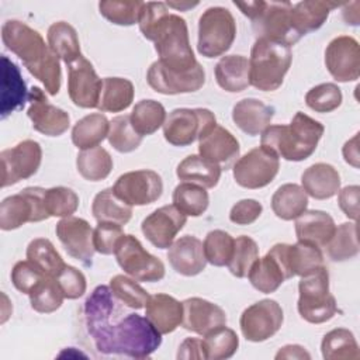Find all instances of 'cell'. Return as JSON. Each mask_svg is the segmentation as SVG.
I'll return each mask as SVG.
<instances>
[{
  "label": "cell",
  "mask_w": 360,
  "mask_h": 360,
  "mask_svg": "<svg viewBox=\"0 0 360 360\" xmlns=\"http://www.w3.org/2000/svg\"><path fill=\"white\" fill-rule=\"evenodd\" d=\"M48 45L66 65L82 58L80 42L76 30L66 21H56L48 28Z\"/></svg>",
  "instance_id": "cell-35"
},
{
  "label": "cell",
  "mask_w": 360,
  "mask_h": 360,
  "mask_svg": "<svg viewBox=\"0 0 360 360\" xmlns=\"http://www.w3.org/2000/svg\"><path fill=\"white\" fill-rule=\"evenodd\" d=\"M166 117L165 107L159 101L150 98L138 101L129 114L131 124L141 136L155 134L163 127Z\"/></svg>",
  "instance_id": "cell-44"
},
{
  "label": "cell",
  "mask_w": 360,
  "mask_h": 360,
  "mask_svg": "<svg viewBox=\"0 0 360 360\" xmlns=\"http://www.w3.org/2000/svg\"><path fill=\"white\" fill-rule=\"evenodd\" d=\"M263 205L253 198H245L238 201L229 211L231 222L236 225L253 224L262 214Z\"/></svg>",
  "instance_id": "cell-58"
},
{
  "label": "cell",
  "mask_w": 360,
  "mask_h": 360,
  "mask_svg": "<svg viewBox=\"0 0 360 360\" xmlns=\"http://www.w3.org/2000/svg\"><path fill=\"white\" fill-rule=\"evenodd\" d=\"M198 153L200 156L217 163L222 170H228L236 163L240 146L231 131L217 124L200 139Z\"/></svg>",
  "instance_id": "cell-24"
},
{
  "label": "cell",
  "mask_w": 360,
  "mask_h": 360,
  "mask_svg": "<svg viewBox=\"0 0 360 360\" xmlns=\"http://www.w3.org/2000/svg\"><path fill=\"white\" fill-rule=\"evenodd\" d=\"M145 315L162 335H167L181 325L183 302L169 294L158 292L149 295L145 304Z\"/></svg>",
  "instance_id": "cell-27"
},
{
  "label": "cell",
  "mask_w": 360,
  "mask_h": 360,
  "mask_svg": "<svg viewBox=\"0 0 360 360\" xmlns=\"http://www.w3.org/2000/svg\"><path fill=\"white\" fill-rule=\"evenodd\" d=\"M301 184L307 195L315 200H328L340 190V176L332 165L319 162L304 170Z\"/></svg>",
  "instance_id": "cell-30"
},
{
  "label": "cell",
  "mask_w": 360,
  "mask_h": 360,
  "mask_svg": "<svg viewBox=\"0 0 360 360\" xmlns=\"http://www.w3.org/2000/svg\"><path fill=\"white\" fill-rule=\"evenodd\" d=\"M112 191L128 205L141 207L152 204L160 198L163 193V181L155 170H132L117 179Z\"/></svg>",
  "instance_id": "cell-15"
},
{
  "label": "cell",
  "mask_w": 360,
  "mask_h": 360,
  "mask_svg": "<svg viewBox=\"0 0 360 360\" xmlns=\"http://www.w3.org/2000/svg\"><path fill=\"white\" fill-rule=\"evenodd\" d=\"M142 138L132 127L129 115H117L110 121L107 139L110 145L120 153H129L142 142Z\"/></svg>",
  "instance_id": "cell-47"
},
{
  "label": "cell",
  "mask_w": 360,
  "mask_h": 360,
  "mask_svg": "<svg viewBox=\"0 0 360 360\" xmlns=\"http://www.w3.org/2000/svg\"><path fill=\"white\" fill-rule=\"evenodd\" d=\"M45 188L25 187L18 194L6 197L0 204V228L13 231L27 222H39L49 218L44 205Z\"/></svg>",
  "instance_id": "cell-11"
},
{
  "label": "cell",
  "mask_w": 360,
  "mask_h": 360,
  "mask_svg": "<svg viewBox=\"0 0 360 360\" xmlns=\"http://www.w3.org/2000/svg\"><path fill=\"white\" fill-rule=\"evenodd\" d=\"M31 308L39 314H52L62 307L65 300L56 280L53 277H45L38 285L28 294Z\"/></svg>",
  "instance_id": "cell-48"
},
{
  "label": "cell",
  "mask_w": 360,
  "mask_h": 360,
  "mask_svg": "<svg viewBox=\"0 0 360 360\" xmlns=\"http://www.w3.org/2000/svg\"><path fill=\"white\" fill-rule=\"evenodd\" d=\"M138 25L142 35L155 44L158 60L166 69L184 73L198 65L190 45L186 20L177 14H170L166 3H143Z\"/></svg>",
  "instance_id": "cell-2"
},
{
  "label": "cell",
  "mask_w": 360,
  "mask_h": 360,
  "mask_svg": "<svg viewBox=\"0 0 360 360\" xmlns=\"http://www.w3.org/2000/svg\"><path fill=\"white\" fill-rule=\"evenodd\" d=\"M187 215L173 204L163 205L152 211L141 224L145 238L158 249H169L177 233L184 228Z\"/></svg>",
  "instance_id": "cell-21"
},
{
  "label": "cell",
  "mask_w": 360,
  "mask_h": 360,
  "mask_svg": "<svg viewBox=\"0 0 360 360\" xmlns=\"http://www.w3.org/2000/svg\"><path fill=\"white\" fill-rule=\"evenodd\" d=\"M122 226L112 222H98L93 229V245L100 255H112L124 236Z\"/></svg>",
  "instance_id": "cell-55"
},
{
  "label": "cell",
  "mask_w": 360,
  "mask_h": 360,
  "mask_svg": "<svg viewBox=\"0 0 360 360\" xmlns=\"http://www.w3.org/2000/svg\"><path fill=\"white\" fill-rule=\"evenodd\" d=\"M143 1H118L105 0L98 3L100 14L115 25L129 27L138 24L139 13Z\"/></svg>",
  "instance_id": "cell-53"
},
{
  "label": "cell",
  "mask_w": 360,
  "mask_h": 360,
  "mask_svg": "<svg viewBox=\"0 0 360 360\" xmlns=\"http://www.w3.org/2000/svg\"><path fill=\"white\" fill-rule=\"evenodd\" d=\"M135 89L125 77H104L97 108L104 112H120L134 101Z\"/></svg>",
  "instance_id": "cell-36"
},
{
  "label": "cell",
  "mask_w": 360,
  "mask_h": 360,
  "mask_svg": "<svg viewBox=\"0 0 360 360\" xmlns=\"http://www.w3.org/2000/svg\"><path fill=\"white\" fill-rule=\"evenodd\" d=\"M114 166L111 155L101 146H94L79 152L76 167L79 174L89 181H100L108 177Z\"/></svg>",
  "instance_id": "cell-41"
},
{
  "label": "cell",
  "mask_w": 360,
  "mask_h": 360,
  "mask_svg": "<svg viewBox=\"0 0 360 360\" xmlns=\"http://www.w3.org/2000/svg\"><path fill=\"white\" fill-rule=\"evenodd\" d=\"M217 125L214 112L208 108H174L163 124V136L173 146H188L200 141Z\"/></svg>",
  "instance_id": "cell-9"
},
{
  "label": "cell",
  "mask_w": 360,
  "mask_h": 360,
  "mask_svg": "<svg viewBox=\"0 0 360 360\" xmlns=\"http://www.w3.org/2000/svg\"><path fill=\"white\" fill-rule=\"evenodd\" d=\"M325 132L323 125L298 111L290 124L269 125L260 138V145L290 162L308 159L316 149Z\"/></svg>",
  "instance_id": "cell-4"
},
{
  "label": "cell",
  "mask_w": 360,
  "mask_h": 360,
  "mask_svg": "<svg viewBox=\"0 0 360 360\" xmlns=\"http://www.w3.org/2000/svg\"><path fill=\"white\" fill-rule=\"evenodd\" d=\"M1 187H8L20 180L34 176L42 162V149L37 141L25 139L0 153Z\"/></svg>",
  "instance_id": "cell-14"
},
{
  "label": "cell",
  "mask_w": 360,
  "mask_h": 360,
  "mask_svg": "<svg viewBox=\"0 0 360 360\" xmlns=\"http://www.w3.org/2000/svg\"><path fill=\"white\" fill-rule=\"evenodd\" d=\"M45 276L41 270H38L30 260H20L14 264L11 270V281L13 285L22 294H30L39 281H42Z\"/></svg>",
  "instance_id": "cell-57"
},
{
  "label": "cell",
  "mask_w": 360,
  "mask_h": 360,
  "mask_svg": "<svg viewBox=\"0 0 360 360\" xmlns=\"http://www.w3.org/2000/svg\"><path fill=\"white\" fill-rule=\"evenodd\" d=\"M108 287L117 300L132 309L143 308L149 298V292L142 285H139L135 278L127 277L124 274L114 276L110 280Z\"/></svg>",
  "instance_id": "cell-49"
},
{
  "label": "cell",
  "mask_w": 360,
  "mask_h": 360,
  "mask_svg": "<svg viewBox=\"0 0 360 360\" xmlns=\"http://www.w3.org/2000/svg\"><path fill=\"white\" fill-rule=\"evenodd\" d=\"M284 321L281 305L270 298L260 300L248 307L239 319L242 335L249 342H264L274 336Z\"/></svg>",
  "instance_id": "cell-13"
},
{
  "label": "cell",
  "mask_w": 360,
  "mask_h": 360,
  "mask_svg": "<svg viewBox=\"0 0 360 360\" xmlns=\"http://www.w3.org/2000/svg\"><path fill=\"white\" fill-rule=\"evenodd\" d=\"M146 82L156 93L166 96L184 94L197 91L204 86L205 72L200 63L194 69L184 73L173 72L156 60L148 69Z\"/></svg>",
  "instance_id": "cell-18"
},
{
  "label": "cell",
  "mask_w": 360,
  "mask_h": 360,
  "mask_svg": "<svg viewBox=\"0 0 360 360\" xmlns=\"http://www.w3.org/2000/svg\"><path fill=\"white\" fill-rule=\"evenodd\" d=\"M280 169V158L264 146L250 149L233 165V179L245 188L256 190L270 184Z\"/></svg>",
  "instance_id": "cell-12"
},
{
  "label": "cell",
  "mask_w": 360,
  "mask_h": 360,
  "mask_svg": "<svg viewBox=\"0 0 360 360\" xmlns=\"http://www.w3.org/2000/svg\"><path fill=\"white\" fill-rule=\"evenodd\" d=\"M274 108L257 98H243L232 108V120L236 127L250 136L262 134L271 122Z\"/></svg>",
  "instance_id": "cell-29"
},
{
  "label": "cell",
  "mask_w": 360,
  "mask_h": 360,
  "mask_svg": "<svg viewBox=\"0 0 360 360\" xmlns=\"http://www.w3.org/2000/svg\"><path fill=\"white\" fill-rule=\"evenodd\" d=\"M103 89L90 60L84 56L68 65V93L75 105L80 108H97Z\"/></svg>",
  "instance_id": "cell-17"
},
{
  "label": "cell",
  "mask_w": 360,
  "mask_h": 360,
  "mask_svg": "<svg viewBox=\"0 0 360 360\" xmlns=\"http://www.w3.org/2000/svg\"><path fill=\"white\" fill-rule=\"evenodd\" d=\"M336 229L333 218L321 210H305L295 218V235L301 242L325 248Z\"/></svg>",
  "instance_id": "cell-28"
},
{
  "label": "cell",
  "mask_w": 360,
  "mask_h": 360,
  "mask_svg": "<svg viewBox=\"0 0 360 360\" xmlns=\"http://www.w3.org/2000/svg\"><path fill=\"white\" fill-rule=\"evenodd\" d=\"M114 255L124 273L136 281L156 283L165 277L163 262L150 255L134 235H124L120 239Z\"/></svg>",
  "instance_id": "cell-10"
},
{
  "label": "cell",
  "mask_w": 360,
  "mask_h": 360,
  "mask_svg": "<svg viewBox=\"0 0 360 360\" xmlns=\"http://www.w3.org/2000/svg\"><path fill=\"white\" fill-rule=\"evenodd\" d=\"M325 65L330 76L340 82H354L360 75L359 42L349 35L333 38L325 49Z\"/></svg>",
  "instance_id": "cell-19"
},
{
  "label": "cell",
  "mask_w": 360,
  "mask_h": 360,
  "mask_svg": "<svg viewBox=\"0 0 360 360\" xmlns=\"http://www.w3.org/2000/svg\"><path fill=\"white\" fill-rule=\"evenodd\" d=\"M221 173L222 169L217 163L200 155H188L176 169V174L180 180L198 184L204 188L215 187L221 179Z\"/></svg>",
  "instance_id": "cell-33"
},
{
  "label": "cell",
  "mask_w": 360,
  "mask_h": 360,
  "mask_svg": "<svg viewBox=\"0 0 360 360\" xmlns=\"http://www.w3.org/2000/svg\"><path fill=\"white\" fill-rule=\"evenodd\" d=\"M91 214L97 222H112L125 225L132 217V207L120 200L111 188L97 193L91 202Z\"/></svg>",
  "instance_id": "cell-38"
},
{
  "label": "cell",
  "mask_w": 360,
  "mask_h": 360,
  "mask_svg": "<svg viewBox=\"0 0 360 360\" xmlns=\"http://www.w3.org/2000/svg\"><path fill=\"white\" fill-rule=\"evenodd\" d=\"M276 359H311V354L300 345H287L278 350Z\"/></svg>",
  "instance_id": "cell-62"
},
{
  "label": "cell",
  "mask_w": 360,
  "mask_h": 360,
  "mask_svg": "<svg viewBox=\"0 0 360 360\" xmlns=\"http://www.w3.org/2000/svg\"><path fill=\"white\" fill-rule=\"evenodd\" d=\"M56 236L68 255L79 260L83 266H90L94 256L93 228L90 224L79 217L62 218L55 228Z\"/></svg>",
  "instance_id": "cell-22"
},
{
  "label": "cell",
  "mask_w": 360,
  "mask_h": 360,
  "mask_svg": "<svg viewBox=\"0 0 360 360\" xmlns=\"http://www.w3.org/2000/svg\"><path fill=\"white\" fill-rule=\"evenodd\" d=\"M359 186H346L338 191V204L343 214L349 218L356 221L359 217Z\"/></svg>",
  "instance_id": "cell-59"
},
{
  "label": "cell",
  "mask_w": 360,
  "mask_h": 360,
  "mask_svg": "<svg viewBox=\"0 0 360 360\" xmlns=\"http://www.w3.org/2000/svg\"><path fill=\"white\" fill-rule=\"evenodd\" d=\"M259 257V246L257 243L246 235H240L233 240V252L231 260L228 263L229 271L238 277H248V273L252 264Z\"/></svg>",
  "instance_id": "cell-50"
},
{
  "label": "cell",
  "mask_w": 360,
  "mask_h": 360,
  "mask_svg": "<svg viewBox=\"0 0 360 360\" xmlns=\"http://www.w3.org/2000/svg\"><path fill=\"white\" fill-rule=\"evenodd\" d=\"M222 325H226V314L219 305L200 297L183 301L181 326L186 330L204 336Z\"/></svg>",
  "instance_id": "cell-23"
},
{
  "label": "cell",
  "mask_w": 360,
  "mask_h": 360,
  "mask_svg": "<svg viewBox=\"0 0 360 360\" xmlns=\"http://www.w3.org/2000/svg\"><path fill=\"white\" fill-rule=\"evenodd\" d=\"M27 84L21 76L18 66L6 55H1V96L0 115L4 120L15 110L24 107L28 101Z\"/></svg>",
  "instance_id": "cell-26"
},
{
  "label": "cell",
  "mask_w": 360,
  "mask_h": 360,
  "mask_svg": "<svg viewBox=\"0 0 360 360\" xmlns=\"http://www.w3.org/2000/svg\"><path fill=\"white\" fill-rule=\"evenodd\" d=\"M233 240L235 239L222 229L210 231L202 243L207 262L217 267L228 266L233 252Z\"/></svg>",
  "instance_id": "cell-52"
},
{
  "label": "cell",
  "mask_w": 360,
  "mask_h": 360,
  "mask_svg": "<svg viewBox=\"0 0 360 360\" xmlns=\"http://www.w3.org/2000/svg\"><path fill=\"white\" fill-rule=\"evenodd\" d=\"M197 4H198V3H174V1H167V3H166L167 7H172V8H176V10H180V11L193 8V7H195Z\"/></svg>",
  "instance_id": "cell-63"
},
{
  "label": "cell",
  "mask_w": 360,
  "mask_h": 360,
  "mask_svg": "<svg viewBox=\"0 0 360 360\" xmlns=\"http://www.w3.org/2000/svg\"><path fill=\"white\" fill-rule=\"evenodd\" d=\"M343 96L335 83H322L305 94L307 105L315 112H330L342 104Z\"/></svg>",
  "instance_id": "cell-54"
},
{
  "label": "cell",
  "mask_w": 360,
  "mask_h": 360,
  "mask_svg": "<svg viewBox=\"0 0 360 360\" xmlns=\"http://www.w3.org/2000/svg\"><path fill=\"white\" fill-rule=\"evenodd\" d=\"M298 292L297 309L304 321L309 323H323L336 315L338 304L329 291V273L326 266L301 277Z\"/></svg>",
  "instance_id": "cell-7"
},
{
  "label": "cell",
  "mask_w": 360,
  "mask_h": 360,
  "mask_svg": "<svg viewBox=\"0 0 360 360\" xmlns=\"http://www.w3.org/2000/svg\"><path fill=\"white\" fill-rule=\"evenodd\" d=\"M1 41L44 84L48 94L56 96L59 93L62 82L59 58L37 30L18 20H7L1 25Z\"/></svg>",
  "instance_id": "cell-3"
},
{
  "label": "cell",
  "mask_w": 360,
  "mask_h": 360,
  "mask_svg": "<svg viewBox=\"0 0 360 360\" xmlns=\"http://www.w3.org/2000/svg\"><path fill=\"white\" fill-rule=\"evenodd\" d=\"M27 260L48 277H56L66 264L55 249L53 243L45 238H35L27 246Z\"/></svg>",
  "instance_id": "cell-42"
},
{
  "label": "cell",
  "mask_w": 360,
  "mask_h": 360,
  "mask_svg": "<svg viewBox=\"0 0 360 360\" xmlns=\"http://www.w3.org/2000/svg\"><path fill=\"white\" fill-rule=\"evenodd\" d=\"M173 205L187 217L202 215L210 204L208 191L194 183L181 181L176 186L172 195Z\"/></svg>",
  "instance_id": "cell-43"
},
{
  "label": "cell",
  "mask_w": 360,
  "mask_h": 360,
  "mask_svg": "<svg viewBox=\"0 0 360 360\" xmlns=\"http://www.w3.org/2000/svg\"><path fill=\"white\" fill-rule=\"evenodd\" d=\"M110 129V121L101 112H93L80 118L72 128V142L77 149H90L98 146Z\"/></svg>",
  "instance_id": "cell-37"
},
{
  "label": "cell",
  "mask_w": 360,
  "mask_h": 360,
  "mask_svg": "<svg viewBox=\"0 0 360 360\" xmlns=\"http://www.w3.org/2000/svg\"><path fill=\"white\" fill-rule=\"evenodd\" d=\"M177 359H205L204 343L202 339L198 338H187L179 347Z\"/></svg>",
  "instance_id": "cell-60"
},
{
  "label": "cell",
  "mask_w": 360,
  "mask_h": 360,
  "mask_svg": "<svg viewBox=\"0 0 360 360\" xmlns=\"http://www.w3.org/2000/svg\"><path fill=\"white\" fill-rule=\"evenodd\" d=\"M321 352L325 360H357L360 357L356 338L346 328L328 332L322 339Z\"/></svg>",
  "instance_id": "cell-40"
},
{
  "label": "cell",
  "mask_w": 360,
  "mask_h": 360,
  "mask_svg": "<svg viewBox=\"0 0 360 360\" xmlns=\"http://www.w3.org/2000/svg\"><path fill=\"white\" fill-rule=\"evenodd\" d=\"M285 249L287 243H276L252 264L248 278L257 291L263 294L274 292L285 280L294 277L287 263Z\"/></svg>",
  "instance_id": "cell-16"
},
{
  "label": "cell",
  "mask_w": 360,
  "mask_h": 360,
  "mask_svg": "<svg viewBox=\"0 0 360 360\" xmlns=\"http://www.w3.org/2000/svg\"><path fill=\"white\" fill-rule=\"evenodd\" d=\"M115 301L108 285H97L84 301L86 328L97 352L146 359L162 345V333L146 316L128 314L111 323Z\"/></svg>",
  "instance_id": "cell-1"
},
{
  "label": "cell",
  "mask_w": 360,
  "mask_h": 360,
  "mask_svg": "<svg viewBox=\"0 0 360 360\" xmlns=\"http://www.w3.org/2000/svg\"><path fill=\"white\" fill-rule=\"evenodd\" d=\"M243 15L252 21L253 32L257 38H264L284 44L291 48L301 37L292 27L290 1H245L233 3Z\"/></svg>",
  "instance_id": "cell-5"
},
{
  "label": "cell",
  "mask_w": 360,
  "mask_h": 360,
  "mask_svg": "<svg viewBox=\"0 0 360 360\" xmlns=\"http://www.w3.org/2000/svg\"><path fill=\"white\" fill-rule=\"evenodd\" d=\"M55 280L63 297L68 300H77L86 292V288H87L86 277L79 269L73 266L65 264L63 269L55 277Z\"/></svg>",
  "instance_id": "cell-56"
},
{
  "label": "cell",
  "mask_w": 360,
  "mask_h": 360,
  "mask_svg": "<svg viewBox=\"0 0 360 360\" xmlns=\"http://www.w3.org/2000/svg\"><path fill=\"white\" fill-rule=\"evenodd\" d=\"M357 139H359V134H356L352 139H349L343 149H342V153H343V158L345 160L352 165L353 167H359V148H357Z\"/></svg>",
  "instance_id": "cell-61"
},
{
  "label": "cell",
  "mask_w": 360,
  "mask_h": 360,
  "mask_svg": "<svg viewBox=\"0 0 360 360\" xmlns=\"http://www.w3.org/2000/svg\"><path fill=\"white\" fill-rule=\"evenodd\" d=\"M218 86L228 93H239L250 86L249 59L243 55L222 56L215 65Z\"/></svg>",
  "instance_id": "cell-32"
},
{
  "label": "cell",
  "mask_w": 360,
  "mask_h": 360,
  "mask_svg": "<svg viewBox=\"0 0 360 360\" xmlns=\"http://www.w3.org/2000/svg\"><path fill=\"white\" fill-rule=\"evenodd\" d=\"M28 110L27 115L32 122V128L46 136H60L70 127L69 114L53 105L45 96V93L34 86L28 93Z\"/></svg>",
  "instance_id": "cell-20"
},
{
  "label": "cell",
  "mask_w": 360,
  "mask_h": 360,
  "mask_svg": "<svg viewBox=\"0 0 360 360\" xmlns=\"http://www.w3.org/2000/svg\"><path fill=\"white\" fill-rule=\"evenodd\" d=\"M167 260L176 273L186 277L200 274L208 263L202 242L193 235H184L174 240L169 248Z\"/></svg>",
  "instance_id": "cell-25"
},
{
  "label": "cell",
  "mask_w": 360,
  "mask_h": 360,
  "mask_svg": "<svg viewBox=\"0 0 360 360\" xmlns=\"http://www.w3.org/2000/svg\"><path fill=\"white\" fill-rule=\"evenodd\" d=\"M236 37V22L225 7H210L198 20L197 49L205 58H218L229 51Z\"/></svg>",
  "instance_id": "cell-8"
},
{
  "label": "cell",
  "mask_w": 360,
  "mask_h": 360,
  "mask_svg": "<svg viewBox=\"0 0 360 360\" xmlns=\"http://www.w3.org/2000/svg\"><path fill=\"white\" fill-rule=\"evenodd\" d=\"M292 62L291 48L264 38H257L249 58L250 84L262 91L277 90Z\"/></svg>",
  "instance_id": "cell-6"
},
{
  "label": "cell",
  "mask_w": 360,
  "mask_h": 360,
  "mask_svg": "<svg viewBox=\"0 0 360 360\" xmlns=\"http://www.w3.org/2000/svg\"><path fill=\"white\" fill-rule=\"evenodd\" d=\"M285 257L292 276L305 277L325 266L321 248L301 240L294 245L287 243Z\"/></svg>",
  "instance_id": "cell-39"
},
{
  "label": "cell",
  "mask_w": 360,
  "mask_h": 360,
  "mask_svg": "<svg viewBox=\"0 0 360 360\" xmlns=\"http://www.w3.org/2000/svg\"><path fill=\"white\" fill-rule=\"evenodd\" d=\"M44 205L49 217L66 218L79 208V195L69 187H51L45 190Z\"/></svg>",
  "instance_id": "cell-51"
},
{
  "label": "cell",
  "mask_w": 360,
  "mask_h": 360,
  "mask_svg": "<svg viewBox=\"0 0 360 360\" xmlns=\"http://www.w3.org/2000/svg\"><path fill=\"white\" fill-rule=\"evenodd\" d=\"M202 343L207 360H224L236 353L239 338L233 329L222 325L204 335Z\"/></svg>",
  "instance_id": "cell-46"
},
{
  "label": "cell",
  "mask_w": 360,
  "mask_h": 360,
  "mask_svg": "<svg viewBox=\"0 0 360 360\" xmlns=\"http://www.w3.org/2000/svg\"><path fill=\"white\" fill-rule=\"evenodd\" d=\"M326 253L333 262H346L359 253L356 222H343L336 226L333 236L326 243Z\"/></svg>",
  "instance_id": "cell-45"
},
{
  "label": "cell",
  "mask_w": 360,
  "mask_h": 360,
  "mask_svg": "<svg viewBox=\"0 0 360 360\" xmlns=\"http://www.w3.org/2000/svg\"><path fill=\"white\" fill-rule=\"evenodd\" d=\"M340 4L333 1L322 0H305L292 4L291 20L297 34L302 38L304 35L319 30L328 20L329 13Z\"/></svg>",
  "instance_id": "cell-31"
},
{
  "label": "cell",
  "mask_w": 360,
  "mask_h": 360,
  "mask_svg": "<svg viewBox=\"0 0 360 360\" xmlns=\"http://www.w3.org/2000/svg\"><path fill=\"white\" fill-rule=\"evenodd\" d=\"M308 207V195L304 188L295 183L280 186L271 197V210L283 221H292Z\"/></svg>",
  "instance_id": "cell-34"
}]
</instances>
